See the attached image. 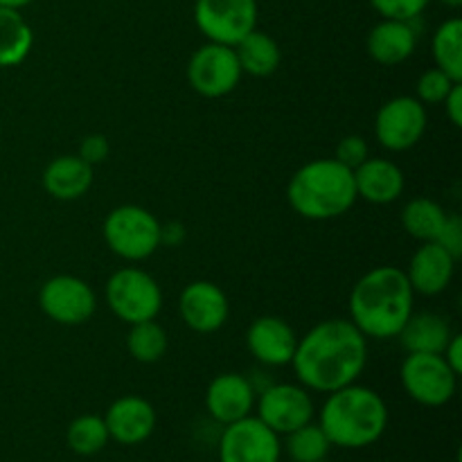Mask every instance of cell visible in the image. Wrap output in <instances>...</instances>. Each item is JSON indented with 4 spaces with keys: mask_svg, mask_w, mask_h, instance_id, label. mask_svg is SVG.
<instances>
[{
    "mask_svg": "<svg viewBox=\"0 0 462 462\" xmlns=\"http://www.w3.org/2000/svg\"><path fill=\"white\" fill-rule=\"evenodd\" d=\"M438 244H442V246L447 248V251L451 253V255L458 260L460 253H462V221L458 215H449L445 221V228H442L440 237L436 239Z\"/></svg>",
    "mask_w": 462,
    "mask_h": 462,
    "instance_id": "34",
    "label": "cell"
},
{
    "mask_svg": "<svg viewBox=\"0 0 462 462\" xmlns=\"http://www.w3.org/2000/svg\"><path fill=\"white\" fill-rule=\"evenodd\" d=\"M456 257L438 242H424L411 260L406 278L413 291L422 296H438L454 278Z\"/></svg>",
    "mask_w": 462,
    "mask_h": 462,
    "instance_id": "18",
    "label": "cell"
},
{
    "mask_svg": "<svg viewBox=\"0 0 462 462\" xmlns=\"http://www.w3.org/2000/svg\"><path fill=\"white\" fill-rule=\"evenodd\" d=\"M440 3L447 5V7H451V9L462 7V0H440Z\"/></svg>",
    "mask_w": 462,
    "mask_h": 462,
    "instance_id": "39",
    "label": "cell"
},
{
    "mask_svg": "<svg viewBox=\"0 0 462 462\" xmlns=\"http://www.w3.org/2000/svg\"><path fill=\"white\" fill-rule=\"evenodd\" d=\"M337 158L341 165H346L347 170L355 171L361 162H365L370 158V149L368 143H365L361 135H346V138L338 143L337 147Z\"/></svg>",
    "mask_w": 462,
    "mask_h": 462,
    "instance_id": "32",
    "label": "cell"
},
{
    "mask_svg": "<svg viewBox=\"0 0 462 462\" xmlns=\"http://www.w3.org/2000/svg\"><path fill=\"white\" fill-rule=\"evenodd\" d=\"M32 0H0V7H9V9H21L25 5H30Z\"/></svg>",
    "mask_w": 462,
    "mask_h": 462,
    "instance_id": "38",
    "label": "cell"
},
{
    "mask_svg": "<svg viewBox=\"0 0 462 462\" xmlns=\"http://www.w3.org/2000/svg\"><path fill=\"white\" fill-rule=\"evenodd\" d=\"M442 104H445L447 116H449L451 125L460 126L462 125V86H460V81L454 86V88H451V93L447 95L445 102Z\"/></svg>",
    "mask_w": 462,
    "mask_h": 462,
    "instance_id": "35",
    "label": "cell"
},
{
    "mask_svg": "<svg viewBox=\"0 0 462 462\" xmlns=\"http://www.w3.org/2000/svg\"><path fill=\"white\" fill-rule=\"evenodd\" d=\"M368 361V338L352 320L329 319L298 338L291 365L310 391L334 393L361 377Z\"/></svg>",
    "mask_w": 462,
    "mask_h": 462,
    "instance_id": "1",
    "label": "cell"
},
{
    "mask_svg": "<svg viewBox=\"0 0 462 462\" xmlns=\"http://www.w3.org/2000/svg\"><path fill=\"white\" fill-rule=\"evenodd\" d=\"M427 131V108L418 97H393L379 108L374 120V135L382 147L391 152H406L422 140Z\"/></svg>",
    "mask_w": 462,
    "mask_h": 462,
    "instance_id": "11",
    "label": "cell"
},
{
    "mask_svg": "<svg viewBox=\"0 0 462 462\" xmlns=\"http://www.w3.org/2000/svg\"><path fill=\"white\" fill-rule=\"evenodd\" d=\"M111 153V147H108V140L104 135L93 134L88 138H84V143L79 144V153L77 156L81 161H86L88 165H97V162H104Z\"/></svg>",
    "mask_w": 462,
    "mask_h": 462,
    "instance_id": "33",
    "label": "cell"
},
{
    "mask_svg": "<svg viewBox=\"0 0 462 462\" xmlns=\"http://www.w3.org/2000/svg\"><path fill=\"white\" fill-rule=\"evenodd\" d=\"M246 343L251 355L260 364L287 365L293 359L298 337L287 320L278 319V316H260L248 328Z\"/></svg>",
    "mask_w": 462,
    "mask_h": 462,
    "instance_id": "16",
    "label": "cell"
},
{
    "mask_svg": "<svg viewBox=\"0 0 462 462\" xmlns=\"http://www.w3.org/2000/svg\"><path fill=\"white\" fill-rule=\"evenodd\" d=\"M287 197L293 210L305 219H334L346 215L359 199L355 171L341 165L337 158L311 161L291 176Z\"/></svg>",
    "mask_w": 462,
    "mask_h": 462,
    "instance_id": "4",
    "label": "cell"
},
{
    "mask_svg": "<svg viewBox=\"0 0 462 462\" xmlns=\"http://www.w3.org/2000/svg\"><path fill=\"white\" fill-rule=\"evenodd\" d=\"M456 84H458V81H454L449 75H445L440 68H433V70H427L420 77L418 99L422 104H442Z\"/></svg>",
    "mask_w": 462,
    "mask_h": 462,
    "instance_id": "30",
    "label": "cell"
},
{
    "mask_svg": "<svg viewBox=\"0 0 462 462\" xmlns=\"http://www.w3.org/2000/svg\"><path fill=\"white\" fill-rule=\"evenodd\" d=\"M287 456L293 462H319L328 458L332 442L328 440L320 424H305L296 431L287 433Z\"/></svg>",
    "mask_w": 462,
    "mask_h": 462,
    "instance_id": "29",
    "label": "cell"
},
{
    "mask_svg": "<svg viewBox=\"0 0 462 462\" xmlns=\"http://www.w3.org/2000/svg\"><path fill=\"white\" fill-rule=\"evenodd\" d=\"M34 34L18 9L0 7V68L18 66L30 54Z\"/></svg>",
    "mask_w": 462,
    "mask_h": 462,
    "instance_id": "24",
    "label": "cell"
},
{
    "mask_svg": "<svg viewBox=\"0 0 462 462\" xmlns=\"http://www.w3.org/2000/svg\"><path fill=\"white\" fill-rule=\"evenodd\" d=\"M433 59L454 81H462V21L449 18L433 34Z\"/></svg>",
    "mask_w": 462,
    "mask_h": 462,
    "instance_id": "26",
    "label": "cell"
},
{
    "mask_svg": "<svg viewBox=\"0 0 462 462\" xmlns=\"http://www.w3.org/2000/svg\"><path fill=\"white\" fill-rule=\"evenodd\" d=\"M106 302L113 314L135 325L153 320L162 307V291L156 280L140 269H120L106 282Z\"/></svg>",
    "mask_w": 462,
    "mask_h": 462,
    "instance_id": "6",
    "label": "cell"
},
{
    "mask_svg": "<svg viewBox=\"0 0 462 462\" xmlns=\"http://www.w3.org/2000/svg\"><path fill=\"white\" fill-rule=\"evenodd\" d=\"M429 3L431 0H370V5L383 18H393V21H415Z\"/></svg>",
    "mask_w": 462,
    "mask_h": 462,
    "instance_id": "31",
    "label": "cell"
},
{
    "mask_svg": "<svg viewBox=\"0 0 462 462\" xmlns=\"http://www.w3.org/2000/svg\"><path fill=\"white\" fill-rule=\"evenodd\" d=\"M280 454L278 433L253 415L226 424L219 438V462H280Z\"/></svg>",
    "mask_w": 462,
    "mask_h": 462,
    "instance_id": "10",
    "label": "cell"
},
{
    "mask_svg": "<svg viewBox=\"0 0 462 462\" xmlns=\"http://www.w3.org/2000/svg\"><path fill=\"white\" fill-rule=\"evenodd\" d=\"M257 418L278 436H287L314 420V402L305 386L273 383L257 400Z\"/></svg>",
    "mask_w": 462,
    "mask_h": 462,
    "instance_id": "12",
    "label": "cell"
},
{
    "mask_svg": "<svg viewBox=\"0 0 462 462\" xmlns=\"http://www.w3.org/2000/svg\"><path fill=\"white\" fill-rule=\"evenodd\" d=\"M104 239L122 260H147L161 248V221L140 206H120L104 221Z\"/></svg>",
    "mask_w": 462,
    "mask_h": 462,
    "instance_id": "5",
    "label": "cell"
},
{
    "mask_svg": "<svg viewBox=\"0 0 462 462\" xmlns=\"http://www.w3.org/2000/svg\"><path fill=\"white\" fill-rule=\"evenodd\" d=\"M356 197L370 203H391L397 201L404 192V174L395 162L386 158H368L355 170Z\"/></svg>",
    "mask_w": 462,
    "mask_h": 462,
    "instance_id": "20",
    "label": "cell"
},
{
    "mask_svg": "<svg viewBox=\"0 0 462 462\" xmlns=\"http://www.w3.org/2000/svg\"><path fill=\"white\" fill-rule=\"evenodd\" d=\"M235 54H237L242 72H248V75L253 77L273 75L280 66V59H282L278 41L260 30L248 32V34L235 45Z\"/></svg>",
    "mask_w": 462,
    "mask_h": 462,
    "instance_id": "23",
    "label": "cell"
},
{
    "mask_svg": "<svg viewBox=\"0 0 462 462\" xmlns=\"http://www.w3.org/2000/svg\"><path fill=\"white\" fill-rule=\"evenodd\" d=\"M183 237H185V228L179 224V221H170V224L165 226L161 224V246L162 244H167V246H171V244L179 246V244L183 242Z\"/></svg>",
    "mask_w": 462,
    "mask_h": 462,
    "instance_id": "37",
    "label": "cell"
},
{
    "mask_svg": "<svg viewBox=\"0 0 462 462\" xmlns=\"http://www.w3.org/2000/svg\"><path fill=\"white\" fill-rule=\"evenodd\" d=\"M194 21L208 41L235 48L255 30L257 0H197Z\"/></svg>",
    "mask_w": 462,
    "mask_h": 462,
    "instance_id": "7",
    "label": "cell"
},
{
    "mask_svg": "<svg viewBox=\"0 0 462 462\" xmlns=\"http://www.w3.org/2000/svg\"><path fill=\"white\" fill-rule=\"evenodd\" d=\"M402 386L422 406H445L456 395L458 374L442 355H409L400 370Z\"/></svg>",
    "mask_w": 462,
    "mask_h": 462,
    "instance_id": "8",
    "label": "cell"
},
{
    "mask_svg": "<svg viewBox=\"0 0 462 462\" xmlns=\"http://www.w3.org/2000/svg\"><path fill=\"white\" fill-rule=\"evenodd\" d=\"M447 212L440 203L431 201V199H413L409 206L402 212V224L411 237L420 239V242H436L440 237L442 228H445Z\"/></svg>",
    "mask_w": 462,
    "mask_h": 462,
    "instance_id": "25",
    "label": "cell"
},
{
    "mask_svg": "<svg viewBox=\"0 0 462 462\" xmlns=\"http://www.w3.org/2000/svg\"><path fill=\"white\" fill-rule=\"evenodd\" d=\"M126 347H129V355L140 364H156L167 352V334L156 323V319L135 323L131 325Z\"/></svg>",
    "mask_w": 462,
    "mask_h": 462,
    "instance_id": "28",
    "label": "cell"
},
{
    "mask_svg": "<svg viewBox=\"0 0 462 462\" xmlns=\"http://www.w3.org/2000/svg\"><path fill=\"white\" fill-rule=\"evenodd\" d=\"M413 287L406 271L377 266L350 293V320L365 338H395L413 314Z\"/></svg>",
    "mask_w": 462,
    "mask_h": 462,
    "instance_id": "2",
    "label": "cell"
},
{
    "mask_svg": "<svg viewBox=\"0 0 462 462\" xmlns=\"http://www.w3.org/2000/svg\"><path fill=\"white\" fill-rule=\"evenodd\" d=\"M320 429L332 447L364 449L374 445L388 427L386 402L373 388L350 383L329 393L320 409Z\"/></svg>",
    "mask_w": 462,
    "mask_h": 462,
    "instance_id": "3",
    "label": "cell"
},
{
    "mask_svg": "<svg viewBox=\"0 0 462 462\" xmlns=\"http://www.w3.org/2000/svg\"><path fill=\"white\" fill-rule=\"evenodd\" d=\"M451 337L454 332L445 316L433 314V311L411 314L402 332L397 334L409 355H442Z\"/></svg>",
    "mask_w": 462,
    "mask_h": 462,
    "instance_id": "22",
    "label": "cell"
},
{
    "mask_svg": "<svg viewBox=\"0 0 462 462\" xmlns=\"http://www.w3.org/2000/svg\"><path fill=\"white\" fill-rule=\"evenodd\" d=\"M442 356H445V361L449 364V368L454 370L456 374L462 373V337L460 334H454V337H451V341L447 343Z\"/></svg>",
    "mask_w": 462,
    "mask_h": 462,
    "instance_id": "36",
    "label": "cell"
},
{
    "mask_svg": "<svg viewBox=\"0 0 462 462\" xmlns=\"http://www.w3.org/2000/svg\"><path fill=\"white\" fill-rule=\"evenodd\" d=\"M111 440L104 418L99 415H79L72 420L66 431V442L77 456H95Z\"/></svg>",
    "mask_w": 462,
    "mask_h": 462,
    "instance_id": "27",
    "label": "cell"
},
{
    "mask_svg": "<svg viewBox=\"0 0 462 462\" xmlns=\"http://www.w3.org/2000/svg\"><path fill=\"white\" fill-rule=\"evenodd\" d=\"M179 310L189 329L199 334H212L228 320V298L215 282L197 280L183 289Z\"/></svg>",
    "mask_w": 462,
    "mask_h": 462,
    "instance_id": "14",
    "label": "cell"
},
{
    "mask_svg": "<svg viewBox=\"0 0 462 462\" xmlns=\"http://www.w3.org/2000/svg\"><path fill=\"white\" fill-rule=\"evenodd\" d=\"M206 406L208 413L226 427V424H233L251 415L253 406H255V388L244 374H219L208 386Z\"/></svg>",
    "mask_w": 462,
    "mask_h": 462,
    "instance_id": "17",
    "label": "cell"
},
{
    "mask_svg": "<svg viewBox=\"0 0 462 462\" xmlns=\"http://www.w3.org/2000/svg\"><path fill=\"white\" fill-rule=\"evenodd\" d=\"M93 185V165L79 156H59L45 167L43 188L59 201H75Z\"/></svg>",
    "mask_w": 462,
    "mask_h": 462,
    "instance_id": "21",
    "label": "cell"
},
{
    "mask_svg": "<svg viewBox=\"0 0 462 462\" xmlns=\"http://www.w3.org/2000/svg\"><path fill=\"white\" fill-rule=\"evenodd\" d=\"M108 438L120 445H140L156 429V411L147 400L135 395L120 397L108 406L104 415Z\"/></svg>",
    "mask_w": 462,
    "mask_h": 462,
    "instance_id": "15",
    "label": "cell"
},
{
    "mask_svg": "<svg viewBox=\"0 0 462 462\" xmlns=\"http://www.w3.org/2000/svg\"><path fill=\"white\" fill-rule=\"evenodd\" d=\"M242 79V66L235 48L208 41L188 63V81L203 97H224L233 93Z\"/></svg>",
    "mask_w": 462,
    "mask_h": 462,
    "instance_id": "9",
    "label": "cell"
},
{
    "mask_svg": "<svg viewBox=\"0 0 462 462\" xmlns=\"http://www.w3.org/2000/svg\"><path fill=\"white\" fill-rule=\"evenodd\" d=\"M415 48H418V32L413 21L383 18L368 34V54L382 66H397L406 61Z\"/></svg>",
    "mask_w": 462,
    "mask_h": 462,
    "instance_id": "19",
    "label": "cell"
},
{
    "mask_svg": "<svg viewBox=\"0 0 462 462\" xmlns=\"http://www.w3.org/2000/svg\"><path fill=\"white\" fill-rule=\"evenodd\" d=\"M39 305L59 325H81L95 314L97 298L88 282L75 275H54L41 287Z\"/></svg>",
    "mask_w": 462,
    "mask_h": 462,
    "instance_id": "13",
    "label": "cell"
},
{
    "mask_svg": "<svg viewBox=\"0 0 462 462\" xmlns=\"http://www.w3.org/2000/svg\"><path fill=\"white\" fill-rule=\"evenodd\" d=\"M319 462H329V460H328V458H323V460H319Z\"/></svg>",
    "mask_w": 462,
    "mask_h": 462,
    "instance_id": "40",
    "label": "cell"
}]
</instances>
